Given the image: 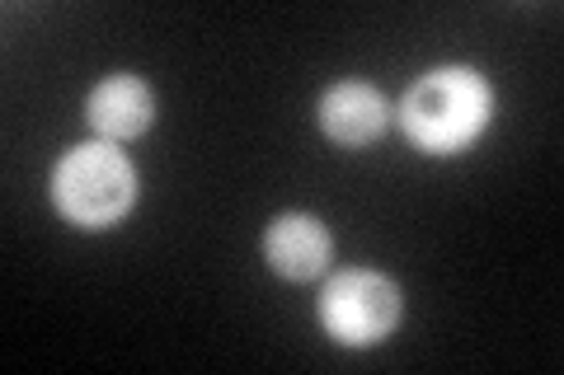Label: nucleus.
Listing matches in <instances>:
<instances>
[{"mask_svg": "<svg viewBox=\"0 0 564 375\" xmlns=\"http://www.w3.org/2000/svg\"><path fill=\"white\" fill-rule=\"evenodd\" d=\"M489 122V85L466 66L423 76L404 99V132L423 151H462Z\"/></svg>", "mask_w": 564, "mask_h": 375, "instance_id": "obj_1", "label": "nucleus"}, {"mask_svg": "<svg viewBox=\"0 0 564 375\" xmlns=\"http://www.w3.org/2000/svg\"><path fill=\"white\" fill-rule=\"evenodd\" d=\"M137 174L113 146H76L57 165V202L70 221L109 225L132 207Z\"/></svg>", "mask_w": 564, "mask_h": 375, "instance_id": "obj_2", "label": "nucleus"}, {"mask_svg": "<svg viewBox=\"0 0 564 375\" xmlns=\"http://www.w3.org/2000/svg\"><path fill=\"white\" fill-rule=\"evenodd\" d=\"M400 291L377 273H344L325 291V329L348 348L377 343L395 329Z\"/></svg>", "mask_w": 564, "mask_h": 375, "instance_id": "obj_3", "label": "nucleus"}, {"mask_svg": "<svg viewBox=\"0 0 564 375\" xmlns=\"http://www.w3.org/2000/svg\"><path fill=\"white\" fill-rule=\"evenodd\" d=\"M321 118H325L329 136L348 141V146H367V141H377L386 128V99L372 85H358V80L334 85L321 103Z\"/></svg>", "mask_w": 564, "mask_h": 375, "instance_id": "obj_4", "label": "nucleus"}, {"mask_svg": "<svg viewBox=\"0 0 564 375\" xmlns=\"http://www.w3.org/2000/svg\"><path fill=\"white\" fill-rule=\"evenodd\" d=\"M269 258L282 277H315L329 263V235L311 217H282L269 230Z\"/></svg>", "mask_w": 564, "mask_h": 375, "instance_id": "obj_5", "label": "nucleus"}, {"mask_svg": "<svg viewBox=\"0 0 564 375\" xmlns=\"http://www.w3.org/2000/svg\"><path fill=\"white\" fill-rule=\"evenodd\" d=\"M90 122L109 136H137L151 128V89L137 76H109L90 95Z\"/></svg>", "mask_w": 564, "mask_h": 375, "instance_id": "obj_6", "label": "nucleus"}]
</instances>
